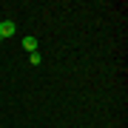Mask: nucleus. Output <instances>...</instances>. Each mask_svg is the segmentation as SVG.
<instances>
[{"label": "nucleus", "instance_id": "obj_1", "mask_svg": "<svg viewBox=\"0 0 128 128\" xmlns=\"http://www.w3.org/2000/svg\"><path fill=\"white\" fill-rule=\"evenodd\" d=\"M17 32V26H14V20H3L0 23V40H9V37Z\"/></svg>", "mask_w": 128, "mask_h": 128}, {"label": "nucleus", "instance_id": "obj_2", "mask_svg": "<svg viewBox=\"0 0 128 128\" xmlns=\"http://www.w3.org/2000/svg\"><path fill=\"white\" fill-rule=\"evenodd\" d=\"M23 48L28 51V54H32V51H37V37H32V34L23 37Z\"/></svg>", "mask_w": 128, "mask_h": 128}, {"label": "nucleus", "instance_id": "obj_3", "mask_svg": "<svg viewBox=\"0 0 128 128\" xmlns=\"http://www.w3.org/2000/svg\"><path fill=\"white\" fill-rule=\"evenodd\" d=\"M40 60H43V57L37 54V51H32V54H28V63H32V66H40Z\"/></svg>", "mask_w": 128, "mask_h": 128}]
</instances>
